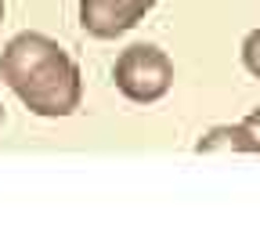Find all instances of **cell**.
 Wrapping results in <instances>:
<instances>
[{
	"mask_svg": "<svg viewBox=\"0 0 260 246\" xmlns=\"http://www.w3.org/2000/svg\"><path fill=\"white\" fill-rule=\"evenodd\" d=\"M0 80L32 116L44 119L73 116L83 102V76L76 58L44 33H18L4 44Z\"/></svg>",
	"mask_w": 260,
	"mask_h": 246,
	"instance_id": "1",
	"label": "cell"
},
{
	"mask_svg": "<svg viewBox=\"0 0 260 246\" xmlns=\"http://www.w3.org/2000/svg\"><path fill=\"white\" fill-rule=\"evenodd\" d=\"M116 90L134 105H155L174 87V62L155 44H130L119 51L112 69Z\"/></svg>",
	"mask_w": 260,
	"mask_h": 246,
	"instance_id": "2",
	"label": "cell"
},
{
	"mask_svg": "<svg viewBox=\"0 0 260 246\" xmlns=\"http://www.w3.org/2000/svg\"><path fill=\"white\" fill-rule=\"evenodd\" d=\"M159 0H80V25L94 40H116L130 33Z\"/></svg>",
	"mask_w": 260,
	"mask_h": 246,
	"instance_id": "3",
	"label": "cell"
},
{
	"mask_svg": "<svg viewBox=\"0 0 260 246\" xmlns=\"http://www.w3.org/2000/svg\"><path fill=\"white\" fill-rule=\"evenodd\" d=\"M195 152H213V156L246 152V156H260V145L242 123H220V127H210L199 141H195Z\"/></svg>",
	"mask_w": 260,
	"mask_h": 246,
	"instance_id": "4",
	"label": "cell"
},
{
	"mask_svg": "<svg viewBox=\"0 0 260 246\" xmlns=\"http://www.w3.org/2000/svg\"><path fill=\"white\" fill-rule=\"evenodd\" d=\"M242 66H246L249 76L260 80V29L246 33V40H242Z\"/></svg>",
	"mask_w": 260,
	"mask_h": 246,
	"instance_id": "5",
	"label": "cell"
},
{
	"mask_svg": "<svg viewBox=\"0 0 260 246\" xmlns=\"http://www.w3.org/2000/svg\"><path fill=\"white\" fill-rule=\"evenodd\" d=\"M242 127H246V131H249V134L256 138V145H260V109H253V112H249V116L242 119Z\"/></svg>",
	"mask_w": 260,
	"mask_h": 246,
	"instance_id": "6",
	"label": "cell"
},
{
	"mask_svg": "<svg viewBox=\"0 0 260 246\" xmlns=\"http://www.w3.org/2000/svg\"><path fill=\"white\" fill-rule=\"evenodd\" d=\"M0 22H4V0H0Z\"/></svg>",
	"mask_w": 260,
	"mask_h": 246,
	"instance_id": "7",
	"label": "cell"
},
{
	"mask_svg": "<svg viewBox=\"0 0 260 246\" xmlns=\"http://www.w3.org/2000/svg\"><path fill=\"white\" fill-rule=\"evenodd\" d=\"M0 123H4V105H0Z\"/></svg>",
	"mask_w": 260,
	"mask_h": 246,
	"instance_id": "8",
	"label": "cell"
}]
</instances>
